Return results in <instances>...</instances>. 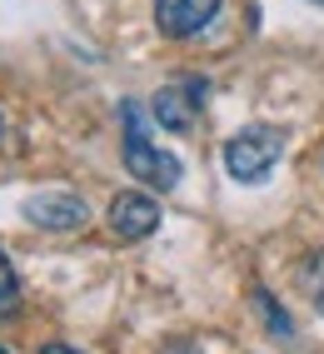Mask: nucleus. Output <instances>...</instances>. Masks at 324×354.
<instances>
[{"mask_svg":"<svg viewBox=\"0 0 324 354\" xmlns=\"http://www.w3.org/2000/svg\"><path fill=\"white\" fill-rule=\"evenodd\" d=\"M15 310H20V279H15V270H10L6 250H0V319H10Z\"/></svg>","mask_w":324,"mask_h":354,"instance_id":"8","label":"nucleus"},{"mask_svg":"<svg viewBox=\"0 0 324 354\" xmlns=\"http://www.w3.org/2000/svg\"><path fill=\"white\" fill-rule=\"evenodd\" d=\"M254 304H260V315H265V324L274 329V335H280V339H289V329H294V324H289V315L280 310V299L260 290V295H254Z\"/></svg>","mask_w":324,"mask_h":354,"instance_id":"9","label":"nucleus"},{"mask_svg":"<svg viewBox=\"0 0 324 354\" xmlns=\"http://www.w3.org/2000/svg\"><path fill=\"white\" fill-rule=\"evenodd\" d=\"M26 220H30V225H40V230L65 234V230H80V225L90 220V209H85V200H80V195L45 190V195H30V200H26Z\"/></svg>","mask_w":324,"mask_h":354,"instance_id":"4","label":"nucleus"},{"mask_svg":"<svg viewBox=\"0 0 324 354\" xmlns=\"http://www.w3.org/2000/svg\"><path fill=\"white\" fill-rule=\"evenodd\" d=\"M125 170L135 180H145L150 190H175L180 175H184V165L170 155V150H155L145 130H140V110L125 105Z\"/></svg>","mask_w":324,"mask_h":354,"instance_id":"2","label":"nucleus"},{"mask_svg":"<svg viewBox=\"0 0 324 354\" xmlns=\"http://www.w3.org/2000/svg\"><path fill=\"white\" fill-rule=\"evenodd\" d=\"M200 95H204V85H200V80L165 85V90L155 95V120L165 125V130H175V135H184V130L200 120V105H204Z\"/></svg>","mask_w":324,"mask_h":354,"instance_id":"6","label":"nucleus"},{"mask_svg":"<svg viewBox=\"0 0 324 354\" xmlns=\"http://www.w3.org/2000/svg\"><path fill=\"white\" fill-rule=\"evenodd\" d=\"M0 354H10V349H0Z\"/></svg>","mask_w":324,"mask_h":354,"instance_id":"11","label":"nucleus"},{"mask_svg":"<svg viewBox=\"0 0 324 354\" xmlns=\"http://www.w3.org/2000/svg\"><path fill=\"white\" fill-rule=\"evenodd\" d=\"M220 0H155V26L170 40H190L215 20Z\"/></svg>","mask_w":324,"mask_h":354,"instance_id":"5","label":"nucleus"},{"mask_svg":"<svg viewBox=\"0 0 324 354\" xmlns=\"http://www.w3.org/2000/svg\"><path fill=\"white\" fill-rule=\"evenodd\" d=\"M299 285H305V295L314 299V310L324 315V250H314L305 265H299Z\"/></svg>","mask_w":324,"mask_h":354,"instance_id":"7","label":"nucleus"},{"mask_svg":"<svg viewBox=\"0 0 324 354\" xmlns=\"http://www.w3.org/2000/svg\"><path fill=\"white\" fill-rule=\"evenodd\" d=\"M110 230H115V240H145V234L160 230V205L140 190H125V195H115L110 200Z\"/></svg>","mask_w":324,"mask_h":354,"instance_id":"3","label":"nucleus"},{"mask_svg":"<svg viewBox=\"0 0 324 354\" xmlns=\"http://www.w3.org/2000/svg\"><path fill=\"white\" fill-rule=\"evenodd\" d=\"M40 354H80V349H70V344H45Z\"/></svg>","mask_w":324,"mask_h":354,"instance_id":"10","label":"nucleus"},{"mask_svg":"<svg viewBox=\"0 0 324 354\" xmlns=\"http://www.w3.org/2000/svg\"><path fill=\"white\" fill-rule=\"evenodd\" d=\"M280 155H285V135L280 130L249 125V130H240L225 145V170H229V180H240V185H260L274 165H280Z\"/></svg>","mask_w":324,"mask_h":354,"instance_id":"1","label":"nucleus"}]
</instances>
